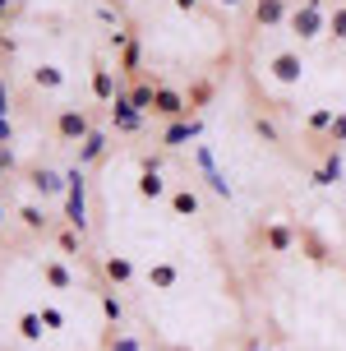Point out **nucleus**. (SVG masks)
<instances>
[{
  "mask_svg": "<svg viewBox=\"0 0 346 351\" xmlns=\"http://www.w3.org/2000/svg\"><path fill=\"white\" fill-rule=\"evenodd\" d=\"M65 185H69V194H65V222H69V231H79V236H84V231H88V204H84L88 180H84V167H69Z\"/></svg>",
  "mask_w": 346,
  "mask_h": 351,
  "instance_id": "obj_1",
  "label": "nucleus"
},
{
  "mask_svg": "<svg viewBox=\"0 0 346 351\" xmlns=\"http://www.w3.org/2000/svg\"><path fill=\"white\" fill-rule=\"evenodd\" d=\"M286 23H291V33L300 37V42H314V37L328 28V19H323V0H305Z\"/></svg>",
  "mask_w": 346,
  "mask_h": 351,
  "instance_id": "obj_2",
  "label": "nucleus"
},
{
  "mask_svg": "<svg viewBox=\"0 0 346 351\" xmlns=\"http://www.w3.org/2000/svg\"><path fill=\"white\" fill-rule=\"evenodd\" d=\"M88 134H92V116H88L84 106H65L55 116V139L60 143H84Z\"/></svg>",
  "mask_w": 346,
  "mask_h": 351,
  "instance_id": "obj_3",
  "label": "nucleus"
},
{
  "mask_svg": "<svg viewBox=\"0 0 346 351\" xmlns=\"http://www.w3.org/2000/svg\"><path fill=\"white\" fill-rule=\"evenodd\" d=\"M153 116H162L166 125H171V121H190V97H185V93H175V88H166V84H157Z\"/></svg>",
  "mask_w": 346,
  "mask_h": 351,
  "instance_id": "obj_4",
  "label": "nucleus"
},
{
  "mask_svg": "<svg viewBox=\"0 0 346 351\" xmlns=\"http://www.w3.org/2000/svg\"><path fill=\"white\" fill-rule=\"evenodd\" d=\"M268 74H273L277 84H300V79H305V60H300V56L295 51H277L273 60H268Z\"/></svg>",
  "mask_w": 346,
  "mask_h": 351,
  "instance_id": "obj_5",
  "label": "nucleus"
},
{
  "mask_svg": "<svg viewBox=\"0 0 346 351\" xmlns=\"http://www.w3.org/2000/svg\"><path fill=\"white\" fill-rule=\"evenodd\" d=\"M111 125H116L121 134H138V130H143V111L129 102V93H121V97L111 102Z\"/></svg>",
  "mask_w": 346,
  "mask_h": 351,
  "instance_id": "obj_6",
  "label": "nucleus"
},
{
  "mask_svg": "<svg viewBox=\"0 0 346 351\" xmlns=\"http://www.w3.org/2000/svg\"><path fill=\"white\" fill-rule=\"evenodd\" d=\"M92 97L97 102H116L121 97V84H116V70H106V60H92Z\"/></svg>",
  "mask_w": 346,
  "mask_h": 351,
  "instance_id": "obj_7",
  "label": "nucleus"
},
{
  "mask_svg": "<svg viewBox=\"0 0 346 351\" xmlns=\"http://www.w3.org/2000/svg\"><path fill=\"white\" fill-rule=\"evenodd\" d=\"M199 134H203V121H171L166 125V130H162V148H185V143L190 139H199Z\"/></svg>",
  "mask_w": 346,
  "mask_h": 351,
  "instance_id": "obj_8",
  "label": "nucleus"
},
{
  "mask_svg": "<svg viewBox=\"0 0 346 351\" xmlns=\"http://www.w3.org/2000/svg\"><path fill=\"white\" fill-rule=\"evenodd\" d=\"M263 250H268V254H291L295 250V227L268 222V227H263Z\"/></svg>",
  "mask_w": 346,
  "mask_h": 351,
  "instance_id": "obj_9",
  "label": "nucleus"
},
{
  "mask_svg": "<svg viewBox=\"0 0 346 351\" xmlns=\"http://www.w3.org/2000/svg\"><path fill=\"white\" fill-rule=\"evenodd\" d=\"M286 10H291V0H254V23L259 28H282Z\"/></svg>",
  "mask_w": 346,
  "mask_h": 351,
  "instance_id": "obj_10",
  "label": "nucleus"
},
{
  "mask_svg": "<svg viewBox=\"0 0 346 351\" xmlns=\"http://www.w3.org/2000/svg\"><path fill=\"white\" fill-rule=\"evenodd\" d=\"M102 278L111 282V287H129V282H134V263L125 259V254H106L102 259Z\"/></svg>",
  "mask_w": 346,
  "mask_h": 351,
  "instance_id": "obj_11",
  "label": "nucleus"
},
{
  "mask_svg": "<svg viewBox=\"0 0 346 351\" xmlns=\"http://www.w3.org/2000/svg\"><path fill=\"white\" fill-rule=\"evenodd\" d=\"M33 190L51 199V194H69V185H65V176H60V171H51V167H37V171H33Z\"/></svg>",
  "mask_w": 346,
  "mask_h": 351,
  "instance_id": "obj_12",
  "label": "nucleus"
},
{
  "mask_svg": "<svg viewBox=\"0 0 346 351\" xmlns=\"http://www.w3.org/2000/svg\"><path fill=\"white\" fill-rule=\"evenodd\" d=\"M42 282L55 287V291H69V287H74V273H69L60 259H42Z\"/></svg>",
  "mask_w": 346,
  "mask_h": 351,
  "instance_id": "obj_13",
  "label": "nucleus"
},
{
  "mask_svg": "<svg viewBox=\"0 0 346 351\" xmlns=\"http://www.w3.org/2000/svg\"><path fill=\"white\" fill-rule=\"evenodd\" d=\"M175 282H180V263H153L148 268V287L153 291H171Z\"/></svg>",
  "mask_w": 346,
  "mask_h": 351,
  "instance_id": "obj_14",
  "label": "nucleus"
},
{
  "mask_svg": "<svg viewBox=\"0 0 346 351\" xmlns=\"http://www.w3.org/2000/svg\"><path fill=\"white\" fill-rule=\"evenodd\" d=\"M199 167H203V176H208V185L222 194V199H231V185H226V176L217 171V162H212V153L208 148H199Z\"/></svg>",
  "mask_w": 346,
  "mask_h": 351,
  "instance_id": "obj_15",
  "label": "nucleus"
},
{
  "mask_svg": "<svg viewBox=\"0 0 346 351\" xmlns=\"http://www.w3.org/2000/svg\"><path fill=\"white\" fill-rule=\"evenodd\" d=\"M199 208H203V204H199V194H194L190 185L171 194V213H175V217H199Z\"/></svg>",
  "mask_w": 346,
  "mask_h": 351,
  "instance_id": "obj_16",
  "label": "nucleus"
},
{
  "mask_svg": "<svg viewBox=\"0 0 346 351\" xmlns=\"http://www.w3.org/2000/svg\"><path fill=\"white\" fill-rule=\"evenodd\" d=\"M106 143H111V139H106L102 130H92V134H88V139L79 143V167H84V162H97V158L106 153Z\"/></svg>",
  "mask_w": 346,
  "mask_h": 351,
  "instance_id": "obj_17",
  "label": "nucleus"
},
{
  "mask_svg": "<svg viewBox=\"0 0 346 351\" xmlns=\"http://www.w3.org/2000/svg\"><path fill=\"white\" fill-rule=\"evenodd\" d=\"M342 180V153H328V162L314 171V185H337Z\"/></svg>",
  "mask_w": 346,
  "mask_h": 351,
  "instance_id": "obj_18",
  "label": "nucleus"
},
{
  "mask_svg": "<svg viewBox=\"0 0 346 351\" xmlns=\"http://www.w3.org/2000/svg\"><path fill=\"white\" fill-rule=\"evenodd\" d=\"M138 194H143V199H162V194H166L162 171H138Z\"/></svg>",
  "mask_w": 346,
  "mask_h": 351,
  "instance_id": "obj_19",
  "label": "nucleus"
},
{
  "mask_svg": "<svg viewBox=\"0 0 346 351\" xmlns=\"http://www.w3.org/2000/svg\"><path fill=\"white\" fill-rule=\"evenodd\" d=\"M18 222H23L28 231H47V227H51V217L37 208V204H23V208H18Z\"/></svg>",
  "mask_w": 346,
  "mask_h": 351,
  "instance_id": "obj_20",
  "label": "nucleus"
},
{
  "mask_svg": "<svg viewBox=\"0 0 346 351\" xmlns=\"http://www.w3.org/2000/svg\"><path fill=\"white\" fill-rule=\"evenodd\" d=\"M33 84L37 88H60V84H65V70H55V65H37V70H33Z\"/></svg>",
  "mask_w": 346,
  "mask_h": 351,
  "instance_id": "obj_21",
  "label": "nucleus"
},
{
  "mask_svg": "<svg viewBox=\"0 0 346 351\" xmlns=\"http://www.w3.org/2000/svg\"><path fill=\"white\" fill-rule=\"evenodd\" d=\"M138 70H143V47L129 42V47L121 51V74H138Z\"/></svg>",
  "mask_w": 346,
  "mask_h": 351,
  "instance_id": "obj_22",
  "label": "nucleus"
},
{
  "mask_svg": "<svg viewBox=\"0 0 346 351\" xmlns=\"http://www.w3.org/2000/svg\"><path fill=\"white\" fill-rule=\"evenodd\" d=\"M42 328H47V324H42V315H18V337H23V342H37V337H42Z\"/></svg>",
  "mask_w": 346,
  "mask_h": 351,
  "instance_id": "obj_23",
  "label": "nucleus"
},
{
  "mask_svg": "<svg viewBox=\"0 0 346 351\" xmlns=\"http://www.w3.org/2000/svg\"><path fill=\"white\" fill-rule=\"evenodd\" d=\"M153 93H157V84H138V88H129V102L138 111H153Z\"/></svg>",
  "mask_w": 346,
  "mask_h": 351,
  "instance_id": "obj_24",
  "label": "nucleus"
},
{
  "mask_svg": "<svg viewBox=\"0 0 346 351\" xmlns=\"http://www.w3.org/2000/svg\"><path fill=\"white\" fill-rule=\"evenodd\" d=\"M102 315L111 319V324H121V319H125V305H121L116 291H102Z\"/></svg>",
  "mask_w": 346,
  "mask_h": 351,
  "instance_id": "obj_25",
  "label": "nucleus"
},
{
  "mask_svg": "<svg viewBox=\"0 0 346 351\" xmlns=\"http://www.w3.org/2000/svg\"><path fill=\"white\" fill-rule=\"evenodd\" d=\"M208 102H212V84L199 79V84L190 88V111H199V106H208Z\"/></svg>",
  "mask_w": 346,
  "mask_h": 351,
  "instance_id": "obj_26",
  "label": "nucleus"
},
{
  "mask_svg": "<svg viewBox=\"0 0 346 351\" xmlns=\"http://www.w3.org/2000/svg\"><path fill=\"white\" fill-rule=\"evenodd\" d=\"M300 241H305V250H310V259H314V263L328 259V245H323V241H319L314 231H300Z\"/></svg>",
  "mask_w": 346,
  "mask_h": 351,
  "instance_id": "obj_27",
  "label": "nucleus"
},
{
  "mask_svg": "<svg viewBox=\"0 0 346 351\" xmlns=\"http://www.w3.org/2000/svg\"><path fill=\"white\" fill-rule=\"evenodd\" d=\"M328 33L337 37V42H346V5H337V10L328 14Z\"/></svg>",
  "mask_w": 346,
  "mask_h": 351,
  "instance_id": "obj_28",
  "label": "nucleus"
},
{
  "mask_svg": "<svg viewBox=\"0 0 346 351\" xmlns=\"http://www.w3.org/2000/svg\"><path fill=\"white\" fill-rule=\"evenodd\" d=\"M254 134H259V139H268V143L282 139V134H277V125H273V121H263V116H254Z\"/></svg>",
  "mask_w": 346,
  "mask_h": 351,
  "instance_id": "obj_29",
  "label": "nucleus"
},
{
  "mask_svg": "<svg viewBox=\"0 0 346 351\" xmlns=\"http://www.w3.org/2000/svg\"><path fill=\"white\" fill-rule=\"evenodd\" d=\"M332 121H337V116H332L328 106H323V111H310V130H332Z\"/></svg>",
  "mask_w": 346,
  "mask_h": 351,
  "instance_id": "obj_30",
  "label": "nucleus"
},
{
  "mask_svg": "<svg viewBox=\"0 0 346 351\" xmlns=\"http://www.w3.org/2000/svg\"><path fill=\"white\" fill-rule=\"evenodd\" d=\"M55 241H60V250H65V254H79V231H60Z\"/></svg>",
  "mask_w": 346,
  "mask_h": 351,
  "instance_id": "obj_31",
  "label": "nucleus"
},
{
  "mask_svg": "<svg viewBox=\"0 0 346 351\" xmlns=\"http://www.w3.org/2000/svg\"><path fill=\"white\" fill-rule=\"evenodd\" d=\"M328 143H346V111L332 121V130H328Z\"/></svg>",
  "mask_w": 346,
  "mask_h": 351,
  "instance_id": "obj_32",
  "label": "nucleus"
},
{
  "mask_svg": "<svg viewBox=\"0 0 346 351\" xmlns=\"http://www.w3.org/2000/svg\"><path fill=\"white\" fill-rule=\"evenodd\" d=\"M138 171H162V153H143L138 158Z\"/></svg>",
  "mask_w": 346,
  "mask_h": 351,
  "instance_id": "obj_33",
  "label": "nucleus"
},
{
  "mask_svg": "<svg viewBox=\"0 0 346 351\" xmlns=\"http://www.w3.org/2000/svg\"><path fill=\"white\" fill-rule=\"evenodd\" d=\"M14 171V153H10V143H0V176Z\"/></svg>",
  "mask_w": 346,
  "mask_h": 351,
  "instance_id": "obj_34",
  "label": "nucleus"
},
{
  "mask_svg": "<svg viewBox=\"0 0 346 351\" xmlns=\"http://www.w3.org/2000/svg\"><path fill=\"white\" fill-rule=\"evenodd\" d=\"M42 324H47V328H60L65 315H60V310H42Z\"/></svg>",
  "mask_w": 346,
  "mask_h": 351,
  "instance_id": "obj_35",
  "label": "nucleus"
},
{
  "mask_svg": "<svg viewBox=\"0 0 346 351\" xmlns=\"http://www.w3.org/2000/svg\"><path fill=\"white\" fill-rule=\"evenodd\" d=\"M5 102H10V84H5V74H0V121H5Z\"/></svg>",
  "mask_w": 346,
  "mask_h": 351,
  "instance_id": "obj_36",
  "label": "nucleus"
},
{
  "mask_svg": "<svg viewBox=\"0 0 346 351\" xmlns=\"http://www.w3.org/2000/svg\"><path fill=\"white\" fill-rule=\"evenodd\" d=\"M111 351H138V342H134V337H121V342H116Z\"/></svg>",
  "mask_w": 346,
  "mask_h": 351,
  "instance_id": "obj_37",
  "label": "nucleus"
},
{
  "mask_svg": "<svg viewBox=\"0 0 346 351\" xmlns=\"http://www.w3.org/2000/svg\"><path fill=\"white\" fill-rule=\"evenodd\" d=\"M175 10H185V14H190V10H199V0H175Z\"/></svg>",
  "mask_w": 346,
  "mask_h": 351,
  "instance_id": "obj_38",
  "label": "nucleus"
},
{
  "mask_svg": "<svg viewBox=\"0 0 346 351\" xmlns=\"http://www.w3.org/2000/svg\"><path fill=\"white\" fill-rule=\"evenodd\" d=\"M222 5H240V0H222Z\"/></svg>",
  "mask_w": 346,
  "mask_h": 351,
  "instance_id": "obj_39",
  "label": "nucleus"
},
{
  "mask_svg": "<svg viewBox=\"0 0 346 351\" xmlns=\"http://www.w3.org/2000/svg\"><path fill=\"white\" fill-rule=\"evenodd\" d=\"M5 5H10V0H0V10H5Z\"/></svg>",
  "mask_w": 346,
  "mask_h": 351,
  "instance_id": "obj_40",
  "label": "nucleus"
},
{
  "mask_svg": "<svg viewBox=\"0 0 346 351\" xmlns=\"http://www.w3.org/2000/svg\"><path fill=\"white\" fill-rule=\"evenodd\" d=\"M0 222H5V208H0Z\"/></svg>",
  "mask_w": 346,
  "mask_h": 351,
  "instance_id": "obj_41",
  "label": "nucleus"
},
{
  "mask_svg": "<svg viewBox=\"0 0 346 351\" xmlns=\"http://www.w3.org/2000/svg\"><path fill=\"white\" fill-rule=\"evenodd\" d=\"M249 351H263V347H249Z\"/></svg>",
  "mask_w": 346,
  "mask_h": 351,
  "instance_id": "obj_42",
  "label": "nucleus"
},
{
  "mask_svg": "<svg viewBox=\"0 0 346 351\" xmlns=\"http://www.w3.org/2000/svg\"><path fill=\"white\" fill-rule=\"evenodd\" d=\"M0 337H5V328H0Z\"/></svg>",
  "mask_w": 346,
  "mask_h": 351,
  "instance_id": "obj_43",
  "label": "nucleus"
}]
</instances>
